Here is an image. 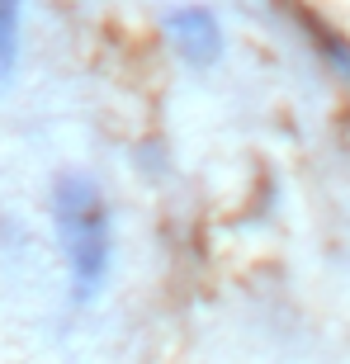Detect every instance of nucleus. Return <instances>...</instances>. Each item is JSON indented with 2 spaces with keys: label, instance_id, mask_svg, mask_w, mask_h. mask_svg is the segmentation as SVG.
<instances>
[{
  "label": "nucleus",
  "instance_id": "7ed1b4c3",
  "mask_svg": "<svg viewBox=\"0 0 350 364\" xmlns=\"http://www.w3.org/2000/svg\"><path fill=\"white\" fill-rule=\"evenodd\" d=\"M19 28H24V0H0V90L10 85L19 62Z\"/></svg>",
  "mask_w": 350,
  "mask_h": 364
},
{
  "label": "nucleus",
  "instance_id": "f257e3e1",
  "mask_svg": "<svg viewBox=\"0 0 350 364\" xmlns=\"http://www.w3.org/2000/svg\"><path fill=\"white\" fill-rule=\"evenodd\" d=\"M53 223H57L62 260H67L71 303L85 308L109 284V265H114V218H109V203L95 189V180H85V176L57 180L53 185Z\"/></svg>",
  "mask_w": 350,
  "mask_h": 364
},
{
  "label": "nucleus",
  "instance_id": "f03ea898",
  "mask_svg": "<svg viewBox=\"0 0 350 364\" xmlns=\"http://www.w3.org/2000/svg\"><path fill=\"white\" fill-rule=\"evenodd\" d=\"M166 33H171V48L194 71L213 67L218 57H223V24H218V14L208 5H180V10H171Z\"/></svg>",
  "mask_w": 350,
  "mask_h": 364
}]
</instances>
